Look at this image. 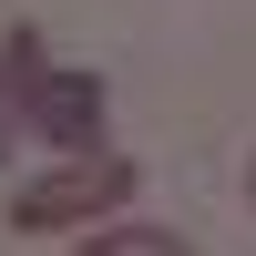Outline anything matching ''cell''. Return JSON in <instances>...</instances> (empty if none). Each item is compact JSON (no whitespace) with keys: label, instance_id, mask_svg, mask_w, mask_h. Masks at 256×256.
<instances>
[{"label":"cell","instance_id":"cell-1","mask_svg":"<svg viewBox=\"0 0 256 256\" xmlns=\"http://www.w3.org/2000/svg\"><path fill=\"white\" fill-rule=\"evenodd\" d=\"M134 154H62L52 174H31V184H10V236H72V226H102L113 205H134Z\"/></svg>","mask_w":256,"mask_h":256},{"label":"cell","instance_id":"cell-2","mask_svg":"<svg viewBox=\"0 0 256 256\" xmlns=\"http://www.w3.org/2000/svg\"><path fill=\"white\" fill-rule=\"evenodd\" d=\"M0 72L20 82V102H31V144H62V154H92V144H102L113 92H102L92 72H72V62H41V31H10V41H0Z\"/></svg>","mask_w":256,"mask_h":256},{"label":"cell","instance_id":"cell-3","mask_svg":"<svg viewBox=\"0 0 256 256\" xmlns=\"http://www.w3.org/2000/svg\"><path fill=\"white\" fill-rule=\"evenodd\" d=\"M92 256H184V236H164V226H92Z\"/></svg>","mask_w":256,"mask_h":256},{"label":"cell","instance_id":"cell-4","mask_svg":"<svg viewBox=\"0 0 256 256\" xmlns=\"http://www.w3.org/2000/svg\"><path fill=\"white\" fill-rule=\"evenodd\" d=\"M20 134H31V102H20V82L0 72V164H10V144H20Z\"/></svg>","mask_w":256,"mask_h":256},{"label":"cell","instance_id":"cell-5","mask_svg":"<svg viewBox=\"0 0 256 256\" xmlns=\"http://www.w3.org/2000/svg\"><path fill=\"white\" fill-rule=\"evenodd\" d=\"M246 195H256V174H246Z\"/></svg>","mask_w":256,"mask_h":256}]
</instances>
